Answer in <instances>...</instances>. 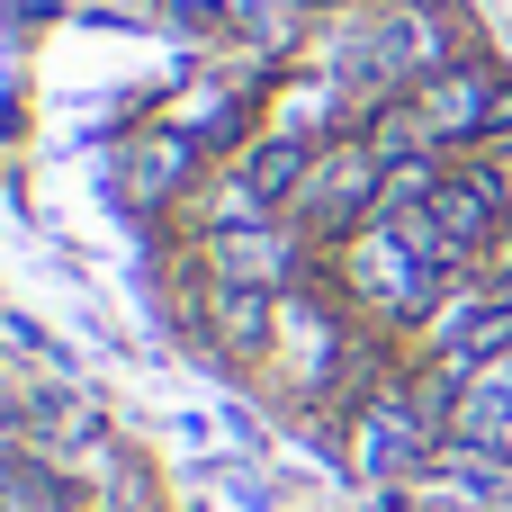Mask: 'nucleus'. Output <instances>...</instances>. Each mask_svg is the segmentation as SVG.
I'll use <instances>...</instances> for the list:
<instances>
[{
	"instance_id": "4",
	"label": "nucleus",
	"mask_w": 512,
	"mask_h": 512,
	"mask_svg": "<svg viewBox=\"0 0 512 512\" xmlns=\"http://www.w3.org/2000/svg\"><path fill=\"white\" fill-rule=\"evenodd\" d=\"M441 414H450V405H414V396H378V405H360V468H423Z\"/></svg>"
},
{
	"instance_id": "1",
	"label": "nucleus",
	"mask_w": 512,
	"mask_h": 512,
	"mask_svg": "<svg viewBox=\"0 0 512 512\" xmlns=\"http://www.w3.org/2000/svg\"><path fill=\"white\" fill-rule=\"evenodd\" d=\"M288 216L306 225V243H351L360 225H378V216H387V162L369 153V135H360V126L315 144V162H306V180H297V207H288Z\"/></svg>"
},
{
	"instance_id": "3",
	"label": "nucleus",
	"mask_w": 512,
	"mask_h": 512,
	"mask_svg": "<svg viewBox=\"0 0 512 512\" xmlns=\"http://www.w3.org/2000/svg\"><path fill=\"white\" fill-rule=\"evenodd\" d=\"M495 99H504V81H495L486 63H450V72H432V81L414 90V108H423V126H432L441 153H450V144H486V135H495Z\"/></svg>"
},
{
	"instance_id": "5",
	"label": "nucleus",
	"mask_w": 512,
	"mask_h": 512,
	"mask_svg": "<svg viewBox=\"0 0 512 512\" xmlns=\"http://www.w3.org/2000/svg\"><path fill=\"white\" fill-rule=\"evenodd\" d=\"M207 333H216L234 360H252L261 342H279V297H270V288H225V279H216V288H207Z\"/></svg>"
},
{
	"instance_id": "2",
	"label": "nucleus",
	"mask_w": 512,
	"mask_h": 512,
	"mask_svg": "<svg viewBox=\"0 0 512 512\" xmlns=\"http://www.w3.org/2000/svg\"><path fill=\"white\" fill-rule=\"evenodd\" d=\"M207 270L225 279V288H270V297H288L297 279H306V225H234V234H207Z\"/></svg>"
}]
</instances>
